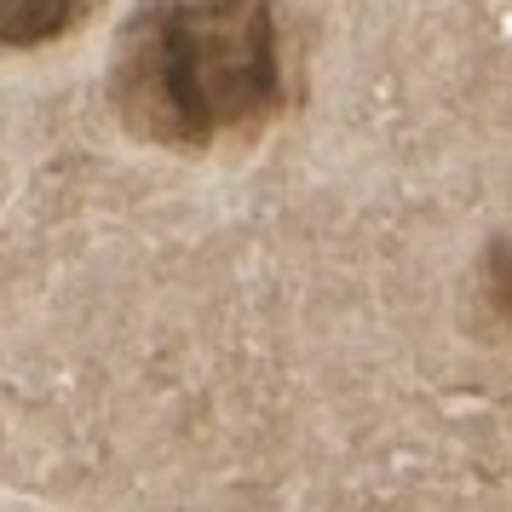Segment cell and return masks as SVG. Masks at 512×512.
<instances>
[{"label": "cell", "mask_w": 512, "mask_h": 512, "mask_svg": "<svg viewBox=\"0 0 512 512\" xmlns=\"http://www.w3.org/2000/svg\"><path fill=\"white\" fill-rule=\"evenodd\" d=\"M116 110L156 144L265 127L282 110L277 0H156L127 29Z\"/></svg>", "instance_id": "1"}, {"label": "cell", "mask_w": 512, "mask_h": 512, "mask_svg": "<svg viewBox=\"0 0 512 512\" xmlns=\"http://www.w3.org/2000/svg\"><path fill=\"white\" fill-rule=\"evenodd\" d=\"M81 0H0V47H47L70 35Z\"/></svg>", "instance_id": "2"}, {"label": "cell", "mask_w": 512, "mask_h": 512, "mask_svg": "<svg viewBox=\"0 0 512 512\" xmlns=\"http://www.w3.org/2000/svg\"><path fill=\"white\" fill-rule=\"evenodd\" d=\"M478 282H484V305H489V317H495V323H512V236L489 242Z\"/></svg>", "instance_id": "3"}]
</instances>
